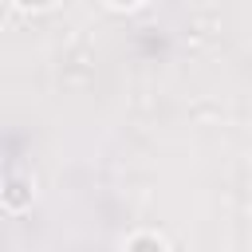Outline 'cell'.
<instances>
[{
  "instance_id": "6da1fadb",
  "label": "cell",
  "mask_w": 252,
  "mask_h": 252,
  "mask_svg": "<svg viewBox=\"0 0 252 252\" xmlns=\"http://www.w3.org/2000/svg\"><path fill=\"white\" fill-rule=\"evenodd\" d=\"M126 252H165V244H161L158 236H150V232H142V236H134V240L126 244Z\"/></svg>"
},
{
  "instance_id": "7a4b0ae2",
  "label": "cell",
  "mask_w": 252,
  "mask_h": 252,
  "mask_svg": "<svg viewBox=\"0 0 252 252\" xmlns=\"http://www.w3.org/2000/svg\"><path fill=\"white\" fill-rule=\"evenodd\" d=\"M16 4H20V8H51L55 0H16Z\"/></svg>"
},
{
  "instance_id": "3957f363",
  "label": "cell",
  "mask_w": 252,
  "mask_h": 252,
  "mask_svg": "<svg viewBox=\"0 0 252 252\" xmlns=\"http://www.w3.org/2000/svg\"><path fill=\"white\" fill-rule=\"evenodd\" d=\"M110 4H118V8H134V4H142V0H110Z\"/></svg>"
}]
</instances>
